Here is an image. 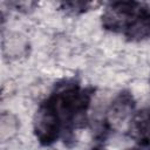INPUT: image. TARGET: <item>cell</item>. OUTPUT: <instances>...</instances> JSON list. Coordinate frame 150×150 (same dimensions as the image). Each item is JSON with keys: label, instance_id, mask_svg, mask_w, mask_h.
I'll list each match as a JSON object with an SVG mask.
<instances>
[{"label": "cell", "instance_id": "cell-4", "mask_svg": "<svg viewBox=\"0 0 150 150\" xmlns=\"http://www.w3.org/2000/svg\"><path fill=\"white\" fill-rule=\"evenodd\" d=\"M27 41L19 34H12L4 40V53L8 57H19L26 50Z\"/></svg>", "mask_w": 150, "mask_h": 150}, {"label": "cell", "instance_id": "cell-2", "mask_svg": "<svg viewBox=\"0 0 150 150\" xmlns=\"http://www.w3.org/2000/svg\"><path fill=\"white\" fill-rule=\"evenodd\" d=\"M134 109V101L132 97L124 93L121 94L110 105L107 111V124L110 129H118L121 128L124 122L130 116Z\"/></svg>", "mask_w": 150, "mask_h": 150}, {"label": "cell", "instance_id": "cell-1", "mask_svg": "<svg viewBox=\"0 0 150 150\" xmlns=\"http://www.w3.org/2000/svg\"><path fill=\"white\" fill-rule=\"evenodd\" d=\"M107 29L124 32L130 39H143L150 35V11L137 2L111 4L102 16Z\"/></svg>", "mask_w": 150, "mask_h": 150}, {"label": "cell", "instance_id": "cell-6", "mask_svg": "<svg viewBox=\"0 0 150 150\" xmlns=\"http://www.w3.org/2000/svg\"><path fill=\"white\" fill-rule=\"evenodd\" d=\"M95 150H101V149H95Z\"/></svg>", "mask_w": 150, "mask_h": 150}, {"label": "cell", "instance_id": "cell-3", "mask_svg": "<svg viewBox=\"0 0 150 150\" xmlns=\"http://www.w3.org/2000/svg\"><path fill=\"white\" fill-rule=\"evenodd\" d=\"M131 136L139 143H150V109L143 110L135 116L130 125Z\"/></svg>", "mask_w": 150, "mask_h": 150}, {"label": "cell", "instance_id": "cell-5", "mask_svg": "<svg viewBox=\"0 0 150 150\" xmlns=\"http://www.w3.org/2000/svg\"><path fill=\"white\" fill-rule=\"evenodd\" d=\"M19 128L18 120L12 114H2L0 118V138L2 142L12 138Z\"/></svg>", "mask_w": 150, "mask_h": 150}]
</instances>
